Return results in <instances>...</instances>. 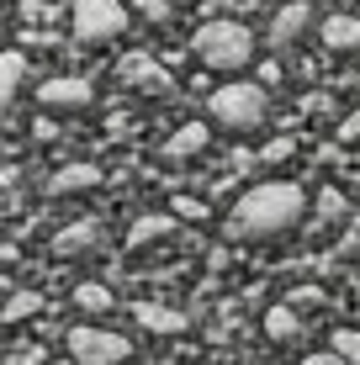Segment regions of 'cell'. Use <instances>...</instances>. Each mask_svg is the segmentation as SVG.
<instances>
[{"label":"cell","instance_id":"24","mask_svg":"<svg viewBox=\"0 0 360 365\" xmlns=\"http://www.w3.org/2000/svg\"><path fill=\"white\" fill-rule=\"evenodd\" d=\"M287 154H292V138H276V143L265 148V159H270V165H276V159H287Z\"/></svg>","mask_w":360,"mask_h":365},{"label":"cell","instance_id":"22","mask_svg":"<svg viewBox=\"0 0 360 365\" xmlns=\"http://www.w3.org/2000/svg\"><path fill=\"white\" fill-rule=\"evenodd\" d=\"M287 302H292V307H318V302H324V292H313V286H307V292H292Z\"/></svg>","mask_w":360,"mask_h":365},{"label":"cell","instance_id":"18","mask_svg":"<svg viewBox=\"0 0 360 365\" xmlns=\"http://www.w3.org/2000/svg\"><path fill=\"white\" fill-rule=\"evenodd\" d=\"M37 307H43V297H37V292H16L6 302V312H0V323H21V318H32Z\"/></svg>","mask_w":360,"mask_h":365},{"label":"cell","instance_id":"16","mask_svg":"<svg viewBox=\"0 0 360 365\" xmlns=\"http://www.w3.org/2000/svg\"><path fill=\"white\" fill-rule=\"evenodd\" d=\"M165 233H170V217H165V212H154V217H143L138 228L128 233V249H143V244H154V238H165Z\"/></svg>","mask_w":360,"mask_h":365},{"label":"cell","instance_id":"1","mask_svg":"<svg viewBox=\"0 0 360 365\" xmlns=\"http://www.w3.org/2000/svg\"><path fill=\"white\" fill-rule=\"evenodd\" d=\"M302 217H307L302 185L270 180V185H254V191H244L239 201H233L228 238H239V244H270V238H287Z\"/></svg>","mask_w":360,"mask_h":365},{"label":"cell","instance_id":"3","mask_svg":"<svg viewBox=\"0 0 360 365\" xmlns=\"http://www.w3.org/2000/svg\"><path fill=\"white\" fill-rule=\"evenodd\" d=\"M207 111H212V122L228 128V133H254L259 122H265V111H270V91L254 85V80H233V85H222V91H212Z\"/></svg>","mask_w":360,"mask_h":365},{"label":"cell","instance_id":"14","mask_svg":"<svg viewBox=\"0 0 360 365\" xmlns=\"http://www.w3.org/2000/svg\"><path fill=\"white\" fill-rule=\"evenodd\" d=\"M324 43L334 48V53H355L360 48V21L355 16H329L324 21Z\"/></svg>","mask_w":360,"mask_h":365},{"label":"cell","instance_id":"15","mask_svg":"<svg viewBox=\"0 0 360 365\" xmlns=\"http://www.w3.org/2000/svg\"><path fill=\"white\" fill-rule=\"evenodd\" d=\"M265 334L276 339V344H292V339L302 334V323H297V307H292V302H276V307L265 312Z\"/></svg>","mask_w":360,"mask_h":365},{"label":"cell","instance_id":"9","mask_svg":"<svg viewBox=\"0 0 360 365\" xmlns=\"http://www.w3.org/2000/svg\"><path fill=\"white\" fill-rule=\"evenodd\" d=\"M133 318L143 323V329H154V334H185L191 329V318L175 307H159V302H133Z\"/></svg>","mask_w":360,"mask_h":365},{"label":"cell","instance_id":"19","mask_svg":"<svg viewBox=\"0 0 360 365\" xmlns=\"http://www.w3.org/2000/svg\"><path fill=\"white\" fill-rule=\"evenodd\" d=\"M329 344L339 349V355L350 360V365H360V334H355V329H334V339H329Z\"/></svg>","mask_w":360,"mask_h":365},{"label":"cell","instance_id":"25","mask_svg":"<svg viewBox=\"0 0 360 365\" xmlns=\"http://www.w3.org/2000/svg\"><path fill=\"white\" fill-rule=\"evenodd\" d=\"M339 138H344V143H360V111H355V117L339 128Z\"/></svg>","mask_w":360,"mask_h":365},{"label":"cell","instance_id":"8","mask_svg":"<svg viewBox=\"0 0 360 365\" xmlns=\"http://www.w3.org/2000/svg\"><path fill=\"white\" fill-rule=\"evenodd\" d=\"M307 27H313V6H307V0H292V6H281V16L270 21V48H276V53H292V48L302 43Z\"/></svg>","mask_w":360,"mask_h":365},{"label":"cell","instance_id":"20","mask_svg":"<svg viewBox=\"0 0 360 365\" xmlns=\"http://www.w3.org/2000/svg\"><path fill=\"white\" fill-rule=\"evenodd\" d=\"M170 212H175V217H185V222H202V217H207V207H202L196 196H175V207H170Z\"/></svg>","mask_w":360,"mask_h":365},{"label":"cell","instance_id":"4","mask_svg":"<svg viewBox=\"0 0 360 365\" xmlns=\"http://www.w3.org/2000/svg\"><path fill=\"white\" fill-rule=\"evenodd\" d=\"M69 27H74L80 43H111V37H122V27H128V6L122 0H74Z\"/></svg>","mask_w":360,"mask_h":365},{"label":"cell","instance_id":"6","mask_svg":"<svg viewBox=\"0 0 360 365\" xmlns=\"http://www.w3.org/2000/svg\"><path fill=\"white\" fill-rule=\"evenodd\" d=\"M37 106H48V111H85L91 106V80H74V74L43 80L37 85Z\"/></svg>","mask_w":360,"mask_h":365},{"label":"cell","instance_id":"5","mask_svg":"<svg viewBox=\"0 0 360 365\" xmlns=\"http://www.w3.org/2000/svg\"><path fill=\"white\" fill-rule=\"evenodd\" d=\"M69 355H74V365H122L133 355V344L111 329L80 323V329H69Z\"/></svg>","mask_w":360,"mask_h":365},{"label":"cell","instance_id":"11","mask_svg":"<svg viewBox=\"0 0 360 365\" xmlns=\"http://www.w3.org/2000/svg\"><path fill=\"white\" fill-rule=\"evenodd\" d=\"M74 307H80L85 318H106V312L117 307V297H111L101 281H80V286H74Z\"/></svg>","mask_w":360,"mask_h":365},{"label":"cell","instance_id":"17","mask_svg":"<svg viewBox=\"0 0 360 365\" xmlns=\"http://www.w3.org/2000/svg\"><path fill=\"white\" fill-rule=\"evenodd\" d=\"M96 238H101V228H96V222H80V228H69V233H58V255H74V249H91Z\"/></svg>","mask_w":360,"mask_h":365},{"label":"cell","instance_id":"13","mask_svg":"<svg viewBox=\"0 0 360 365\" xmlns=\"http://www.w3.org/2000/svg\"><path fill=\"white\" fill-rule=\"evenodd\" d=\"M21 74H27L21 53H0V122L11 117V101H16V85H21Z\"/></svg>","mask_w":360,"mask_h":365},{"label":"cell","instance_id":"7","mask_svg":"<svg viewBox=\"0 0 360 365\" xmlns=\"http://www.w3.org/2000/svg\"><path fill=\"white\" fill-rule=\"evenodd\" d=\"M117 80H122V85H133L138 96H170V91H175V85H170V74L159 69L148 53H133V58H122Z\"/></svg>","mask_w":360,"mask_h":365},{"label":"cell","instance_id":"12","mask_svg":"<svg viewBox=\"0 0 360 365\" xmlns=\"http://www.w3.org/2000/svg\"><path fill=\"white\" fill-rule=\"evenodd\" d=\"M207 138H212V133H207V122H185V128L165 143V159H191V154H202Z\"/></svg>","mask_w":360,"mask_h":365},{"label":"cell","instance_id":"2","mask_svg":"<svg viewBox=\"0 0 360 365\" xmlns=\"http://www.w3.org/2000/svg\"><path fill=\"white\" fill-rule=\"evenodd\" d=\"M191 48H196V58H202L207 69H222V74L250 69V58H254V37H250L244 21H207V27L191 37Z\"/></svg>","mask_w":360,"mask_h":365},{"label":"cell","instance_id":"21","mask_svg":"<svg viewBox=\"0 0 360 365\" xmlns=\"http://www.w3.org/2000/svg\"><path fill=\"white\" fill-rule=\"evenodd\" d=\"M128 6H138L148 21H170V0H128Z\"/></svg>","mask_w":360,"mask_h":365},{"label":"cell","instance_id":"10","mask_svg":"<svg viewBox=\"0 0 360 365\" xmlns=\"http://www.w3.org/2000/svg\"><path fill=\"white\" fill-rule=\"evenodd\" d=\"M101 185V170L96 165H64L48 180V196H74V191H96Z\"/></svg>","mask_w":360,"mask_h":365},{"label":"cell","instance_id":"23","mask_svg":"<svg viewBox=\"0 0 360 365\" xmlns=\"http://www.w3.org/2000/svg\"><path fill=\"white\" fill-rule=\"evenodd\" d=\"M302 365H350V360H344L339 349H324V355H307Z\"/></svg>","mask_w":360,"mask_h":365}]
</instances>
